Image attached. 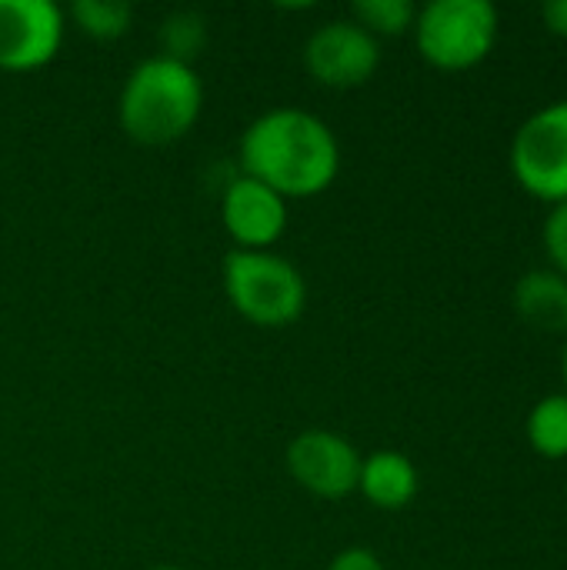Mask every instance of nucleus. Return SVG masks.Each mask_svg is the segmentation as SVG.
Returning <instances> with one entry per match:
<instances>
[{
  "label": "nucleus",
  "mask_w": 567,
  "mask_h": 570,
  "mask_svg": "<svg viewBox=\"0 0 567 570\" xmlns=\"http://www.w3.org/2000/svg\"><path fill=\"white\" fill-rule=\"evenodd\" d=\"M224 291L234 311L257 327H291L307 304L301 271L274 250H231L224 257Z\"/></svg>",
  "instance_id": "7ed1b4c3"
},
{
  "label": "nucleus",
  "mask_w": 567,
  "mask_h": 570,
  "mask_svg": "<svg viewBox=\"0 0 567 570\" xmlns=\"http://www.w3.org/2000/svg\"><path fill=\"white\" fill-rule=\"evenodd\" d=\"M74 23L94 40H117L130 30L134 7L124 0H77L70 7Z\"/></svg>",
  "instance_id": "ddd939ff"
},
{
  "label": "nucleus",
  "mask_w": 567,
  "mask_h": 570,
  "mask_svg": "<svg viewBox=\"0 0 567 570\" xmlns=\"http://www.w3.org/2000/svg\"><path fill=\"white\" fill-rule=\"evenodd\" d=\"M511 301L528 327L545 334H567V277L555 267L521 274Z\"/></svg>",
  "instance_id": "9d476101"
},
{
  "label": "nucleus",
  "mask_w": 567,
  "mask_h": 570,
  "mask_svg": "<svg viewBox=\"0 0 567 570\" xmlns=\"http://www.w3.org/2000/svg\"><path fill=\"white\" fill-rule=\"evenodd\" d=\"M341 170L334 130L297 107H274L241 134V174L261 180L284 200L324 194Z\"/></svg>",
  "instance_id": "f257e3e1"
},
{
  "label": "nucleus",
  "mask_w": 567,
  "mask_h": 570,
  "mask_svg": "<svg viewBox=\"0 0 567 570\" xmlns=\"http://www.w3.org/2000/svg\"><path fill=\"white\" fill-rule=\"evenodd\" d=\"M414 43L438 70L478 67L498 40V7L491 0H431L414 17Z\"/></svg>",
  "instance_id": "20e7f679"
},
{
  "label": "nucleus",
  "mask_w": 567,
  "mask_h": 570,
  "mask_svg": "<svg viewBox=\"0 0 567 570\" xmlns=\"http://www.w3.org/2000/svg\"><path fill=\"white\" fill-rule=\"evenodd\" d=\"M381 63V43L361 23L328 20L317 27L304 43V67L307 73L331 90H351L374 77Z\"/></svg>",
  "instance_id": "0eeeda50"
},
{
  "label": "nucleus",
  "mask_w": 567,
  "mask_h": 570,
  "mask_svg": "<svg viewBox=\"0 0 567 570\" xmlns=\"http://www.w3.org/2000/svg\"><path fill=\"white\" fill-rule=\"evenodd\" d=\"M541 20L551 33L558 37H567V0H551L541 7Z\"/></svg>",
  "instance_id": "a211bd4d"
},
{
  "label": "nucleus",
  "mask_w": 567,
  "mask_h": 570,
  "mask_svg": "<svg viewBox=\"0 0 567 570\" xmlns=\"http://www.w3.org/2000/svg\"><path fill=\"white\" fill-rule=\"evenodd\" d=\"M541 240H545V250H548L555 271L567 277V200L551 207V214L541 227Z\"/></svg>",
  "instance_id": "dca6fc26"
},
{
  "label": "nucleus",
  "mask_w": 567,
  "mask_h": 570,
  "mask_svg": "<svg viewBox=\"0 0 567 570\" xmlns=\"http://www.w3.org/2000/svg\"><path fill=\"white\" fill-rule=\"evenodd\" d=\"M63 13L50 0H0V70H37L63 43Z\"/></svg>",
  "instance_id": "6e6552de"
},
{
  "label": "nucleus",
  "mask_w": 567,
  "mask_h": 570,
  "mask_svg": "<svg viewBox=\"0 0 567 570\" xmlns=\"http://www.w3.org/2000/svg\"><path fill=\"white\" fill-rule=\"evenodd\" d=\"M328 570H384V561L371 548H344L334 554Z\"/></svg>",
  "instance_id": "f3484780"
},
{
  "label": "nucleus",
  "mask_w": 567,
  "mask_h": 570,
  "mask_svg": "<svg viewBox=\"0 0 567 570\" xmlns=\"http://www.w3.org/2000/svg\"><path fill=\"white\" fill-rule=\"evenodd\" d=\"M204 110V87L190 63L164 53L140 60L120 90V127L144 147H164L187 137Z\"/></svg>",
  "instance_id": "f03ea898"
},
{
  "label": "nucleus",
  "mask_w": 567,
  "mask_h": 570,
  "mask_svg": "<svg viewBox=\"0 0 567 570\" xmlns=\"http://www.w3.org/2000/svg\"><path fill=\"white\" fill-rule=\"evenodd\" d=\"M528 441L531 448L548 461L567 458V394H548L541 397L528 414Z\"/></svg>",
  "instance_id": "f8f14e48"
},
{
  "label": "nucleus",
  "mask_w": 567,
  "mask_h": 570,
  "mask_svg": "<svg viewBox=\"0 0 567 570\" xmlns=\"http://www.w3.org/2000/svg\"><path fill=\"white\" fill-rule=\"evenodd\" d=\"M561 371H565V384H567V344H565V357H561Z\"/></svg>",
  "instance_id": "6ab92c4d"
},
{
  "label": "nucleus",
  "mask_w": 567,
  "mask_h": 570,
  "mask_svg": "<svg viewBox=\"0 0 567 570\" xmlns=\"http://www.w3.org/2000/svg\"><path fill=\"white\" fill-rule=\"evenodd\" d=\"M284 461L297 488L324 501H341L358 491L364 458L348 438L324 428H311L287 444Z\"/></svg>",
  "instance_id": "423d86ee"
},
{
  "label": "nucleus",
  "mask_w": 567,
  "mask_h": 570,
  "mask_svg": "<svg viewBox=\"0 0 567 570\" xmlns=\"http://www.w3.org/2000/svg\"><path fill=\"white\" fill-rule=\"evenodd\" d=\"M358 491L381 511H401L418 494V468L401 451H374L361 461Z\"/></svg>",
  "instance_id": "9b49d317"
},
{
  "label": "nucleus",
  "mask_w": 567,
  "mask_h": 570,
  "mask_svg": "<svg viewBox=\"0 0 567 570\" xmlns=\"http://www.w3.org/2000/svg\"><path fill=\"white\" fill-rule=\"evenodd\" d=\"M150 570H184V568H170V564H167V568H150Z\"/></svg>",
  "instance_id": "aec40b11"
},
{
  "label": "nucleus",
  "mask_w": 567,
  "mask_h": 570,
  "mask_svg": "<svg viewBox=\"0 0 567 570\" xmlns=\"http://www.w3.org/2000/svg\"><path fill=\"white\" fill-rule=\"evenodd\" d=\"M418 7L411 0H358L351 20L361 23L371 37H398L414 27Z\"/></svg>",
  "instance_id": "4468645a"
},
{
  "label": "nucleus",
  "mask_w": 567,
  "mask_h": 570,
  "mask_svg": "<svg viewBox=\"0 0 567 570\" xmlns=\"http://www.w3.org/2000/svg\"><path fill=\"white\" fill-rule=\"evenodd\" d=\"M204 20L197 13H174L167 17V23L160 27V40H164V57L170 60H180V63H190L197 57V50L204 47Z\"/></svg>",
  "instance_id": "2eb2a0df"
},
{
  "label": "nucleus",
  "mask_w": 567,
  "mask_h": 570,
  "mask_svg": "<svg viewBox=\"0 0 567 570\" xmlns=\"http://www.w3.org/2000/svg\"><path fill=\"white\" fill-rule=\"evenodd\" d=\"M221 220L237 244L234 250H271L287 230V200L261 180L241 174L221 197Z\"/></svg>",
  "instance_id": "1a4fd4ad"
},
{
  "label": "nucleus",
  "mask_w": 567,
  "mask_h": 570,
  "mask_svg": "<svg viewBox=\"0 0 567 570\" xmlns=\"http://www.w3.org/2000/svg\"><path fill=\"white\" fill-rule=\"evenodd\" d=\"M511 174L538 200H567V100L535 110L511 140Z\"/></svg>",
  "instance_id": "39448f33"
}]
</instances>
